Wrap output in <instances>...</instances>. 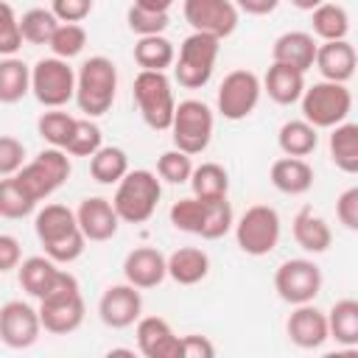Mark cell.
Segmentation results:
<instances>
[{"label":"cell","mask_w":358,"mask_h":358,"mask_svg":"<svg viewBox=\"0 0 358 358\" xmlns=\"http://www.w3.org/2000/svg\"><path fill=\"white\" fill-rule=\"evenodd\" d=\"M34 229H36V238L45 249V255L56 263H73L81 257L84 252V232L76 221V213L64 204H45L39 213H36V221H34Z\"/></svg>","instance_id":"obj_1"},{"label":"cell","mask_w":358,"mask_h":358,"mask_svg":"<svg viewBox=\"0 0 358 358\" xmlns=\"http://www.w3.org/2000/svg\"><path fill=\"white\" fill-rule=\"evenodd\" d=\"M117 95V67L106 56H90L76 76V103L87 117H101Z\"/></svg>","instance_id":"obj_2"},{"label":"cell","mask_w":358,"mask_h":358,"mask_svg":"<svg viewBox=\"0 0 358 358\" xmlns=\"http://www.w3.org/2000/svg\"><path fill=\"white\" fill-rule=\"evenodd\" d=\"M162 199V185L157 173L140 168V171H126V176L117 182V190L112 196V207L120 221L126 224H145Z\"/></svg>","instance_id":"obj_3"},{"label":"cell","mask_w":358,"mask_h":358,"mask_svg":"<svg viewBox=\"0 0 358 358\" xmlns=\"http://www.w3.org/2000/svg\"><path fill=\"white\" fill-rule=\"evenodd\" d=\"M70 157H67V151H62V148H42L31 162H25L17 173H14V179L20 182V187L39 204L42 199H48V196H53L67 179H70Z\"/></svg>","instance_id":"obj_4"},{"label":"cell","mask_w":358,"mask_h":358,"mask_svg":"<svg viewBox=\"0 0 358 358\" xmlns=\"http://www.w3.org/2000/svg\"><path fill=\"white\" fill-rule=\"evenodd\" d=\"M221 39L210 34L193 31L182 45H179V59H173V78L185 90H201L215 70Z\"/></svg>","instance_id":"obj_5"},{"label":"cell","mask_w":358,"mask_h":358,"mask_svg":"<svg viewBox=\"0 0 358 358\" xmlns=\"http://www.w3.org/2000/svg\"><path fill=\"white\" fill-rule=\"evenodd\" d=\"M131 92H134V101H137V109L145 126L154 131H168L173 120V109H176L168 76L159 70H140Z\"/></svg>","instance_id":"obj_6"},{"label":"cell","mask_w":358,"mask_h":358,"mask_svg":"<svg viewBox=\"0 0 358 358\" xmlns=\"http://www.w3.org/2000/svg\"><path fill=\"white\" fill-rule=\"evenodd\" d=\"M302 117L313 129H333L352 112V92L338 81H316L302 92Z\"/></svg>","instance_id":"obj_7"},{"label":"cell","mask_w":358,"mask_h":358,"mask_svg":"<svg viewBox=\"0 0 358 358\" xmlns=\"http://www.w3.org/2000/svg\"><path fill=\"white\" fill-rule=\"evenodd\" d=\"M213 109L204 101L187 98L179 101L173 109V120H171V137H173V148L185 151V154H201L210 140H213Z\"/></svg>","instance_id":"obj_8"},{"label":"cell","mask_w":358,"mask_h":358,"mask_svg":"<svg viewBox=\"0 0 358 358\" xmlns=\"http://www.w3.org/2000/svg\"><path fill=\"white\" fill-rule=\"evenodd\" d=\"M235 227V241L241 246V252L252 255V257H263L268 252L277 249L280 243V215L274 207L268 204H252Z\"/></svg>","instance_id":"obj_9"},{"label":"cell","mask_w":358,"mask_h":358,"mask_svg":"<svg viewBox=\"0 0 358 358\" xmlns=\"http://www.w3.org/2000/svg\"><path fill=\"white\" fill-rule=\"evenodd\" d=\"M31 92L48 109L64 106L76 95V73L67 64V59L59 56L39 59L31 67Z\"/></svg>","instance_id":"obj_10"},{"label":"cell","mask_w":358,"mask_h":358,"mask_svg":"<svg viewBox=\"0 0 358 358\" xmlns=\"http://www.w3.org/2000/svg\"><path fill=\"white\" fill-rule=\"evenodd\" d=\"M39 322L42 330L53 333V336H67L76 333L84 322V296L78 291V280L56 288L53 294L39 299Z\"/></svg>","instance_id":"obj_11"},{"label":"cell","mask_w":358,"mask_h":358,"mask_svg":"<svg viewBox=\"0 0 358 358\" xmlns=\"http://www.w3.org/2000/svg\"><path fill=\"white\" fill-rule=\"evenodd\" d=\"M274 291L288 305H305L313 302L322 291V268L313 260L291 257L277 266L274 271Z\"/></svg>","instance_id":"obj_12"},{"label":"cell","mask_w":358,"mask_h":358,"mask_svg":"<svg viewBox=\"0 0 358 358\" xmlns=\"http://www.w3.org/2000/svg\"><path fill=\"white\" fill-rule=\"evenodd\" d=\"M260 78L252 70H232L218 87V112L227 120H243L255 112L260 101Z\"/></svg>","instance_id":"obj_13"},{"label":"cell","mask_w":358,"mask_h":358,"mask_svg":"<svg viewBox=\"0 0 358 358\" xmlns=\"http://www.w3.org/2000/svg\"><path fill=\"white\" fill-rule=\"evenodd\" d=\"M39 310L22 299H11L0 308V341L11 350H28L39 341Z\"/></svg>","instance_id":"obj_14"},{"label":"cell","mask_w":358,"mask_h":358,"mask_svg":"<svg viewBox=\"0 0 358 358\" xmlns=\"http://www.w3.org/2000/svg\"><path fill=\"white\" fill-rule=\"evenodd\" d=\"M185 20L193 31L227 39L238 28V8L232 0H185Z\"/></svg>","instance_id":"obj_15"},{"label":"cell","mask_w":358,"mask_h":358,"mask_svg":"<svg viewBox=\"0 0 358 358\" xmlns=\"http://www.w3.org/2000/svg\"><path fill=\"white\" fill-rule=\"evenodd\" d=\"M17 280H20L22 291H25L28 296L42 299V296L53 294L56 288L73 282L76 277H73L70 271H62V268L56 266V260H50L48 255H45V257H42V255H34V257L20 260V266H17Z\"/></svg>","instance_id":"obj_16"},{"label":"cell","mask_w":358,"mask_h":358,"mask_svg":"<svg viewBox=\"0 0 358 358\" xmlns=\"http://www.w3.org/2000/svg\"><path fill=\"white\" fill-rule=\"evenodd\" d=\"M140 310H143V296L140 288H134L131 282L109 285L98 299V316L112 330L131 327L140 319Z\"/></svg>","instance_id":"obj_17"},{"label":"cell","mask_w":358,"mask_h":358,"mask_svg":"<svg viewBox=\"0 0 358 358\" xmlns=\"http://www.w3.org/2000/svg\"><path fill=\"white\" fill-rule=\"evenodd\" d=\"M137 350L145 358H182V341L162 316L137 319Z\"/></svg>","instance_id":"obj_18"},{"label":"cell","mask_w":358,"mask_h":358,"mask_svg":"<svg viewBox=\"0 0 358 358\" xmlns=\"http://www.w3.org/2000/svg\"><path fill=\"white\" fill-rule=\"evenodd\" d=\"M76 221H78L84 238H87V241H95V243H103V241L115 238L117 224H120V218H117L112 201L103 199V196H90V199H84V201L78 204V210H76Z\"/></svg>","instance_id":"obj_19"},{"label":"cell","mask_w":358,"mask_h":358,"mask_svg":"<svg viewBox=\"0 0 358 358\" xmlns=\"http://www.w3.org/2000/svg\"><path fill=\"white\" fill-rule=\"evenodd\" d=\"M285 333H288V338L296 347H302V350H319L330 338L327 336V316L316 305H310V302L294 305V310H291V316L285 322Z\"/></svg>","instance_id":"obj_20"},{"label":"cell","mask_w":358,"mask_h":358,"mask_svg":"<svg viewBox=\"0 0 358 358\" xmlns=\"http://www.w3.org/2000/svg\"><path fill=\"white\" fill-rule=\"evenodd\" d=\"M123 277L126 282H131L134 288H157L165 277H168V268H165V255L154 246H137L126 255L123 260Z\"/></svg>","instance_id":"obj_21"},{"label":"cell","mask_w":358,"mask_h":358,"mask_svg":"<svg viewBox=\"0 0 358 358\" xmlns=\"http://www.w3.org/2000/svg\"><path fill=\"white\" fill-rule=\"evenodd\" d=\"M313 67L322 73L324 81H338L347 84L355 73V48L347 39H333L316 45V59Z\"/></svg>","instance_id":"obj_22"},{"label":"cell","mask_w":358,"mask_h":358,"mask_svg":"<svg viewBox=\"0 0 358 358\" xmlns=\"http://www.w3.org/2000/svg\"><path fill=\"white\" fill-rule=\"evenodd\" d=\"M271 59L277 64H288L299 73H308L313 67V59H316V42H313V34H305V31H285L282 36L274 39V48H271Z\"/></svg>","instance_id":"obj_23"},{"label":"cell","mask_w":358,"mask_h":358,"mask_svg":"<svg viewBox=\"0 0 358 358\" xmlns=\"http://www.w3.org/2000/svg\"><path fill=\"white\" fill-rule=\"evenodd\" d=\"M268 176H271V185L280 193H288V196H302L313 187V168L305 162V157H280V159H274Z\"/></svg>","instance_id":"obj_24"},{"label":"cell","mask_w":358,"mask_h":358,"mask_svg":"<svg viewBox=\"0 0 358 358\" xmlns=\"http://www.w3.org/2000/svg\"><path fill=\"white\" fill-rule=\"evenodd\" d=\"M168 277L179 285H196L210 274V257L199 246H182L165 257Z\"/></svg>","instance_id":"obj_25"},{"label":"cell","mask_w":358,"mask_h":358,"mask_svg":"<svg viewBox=\"0 0 358 358\" xmlns=\"http://www.w3.org/2000/svg\"><path fill=\"white\" fill-rule=\"evenodd\" d=\"M260 87L268 92V98H271L274 103L291 106V103H296V101L302 98V92H305V73H299V70H294V67H288V64H277V62H274V64L266 70V78H263Z\"/></svg>","instance_id":"obj_26"},{"label":"cell","mask_w":358,"mask_h":358,"mask_svg":"<svg viewBox=\"0 0 358 358\" xmlns=\"http://www.w3.org/2000/svg\"><path fill=\"white\" fill-rule=\"evenodd\" d=\"M291 229H294L296 246L305 249V252H310V255H322L333 243V232H330L327 221L319 218V215H313L310 210H299L294 215V227Z\"/></svg>","instance_id":"obj_27"},{"label":"cell","mask_w":358,"mask_h":358,"mask_svg":"<svg viewBox=\"0 0 358 358\" xmlns=\"http://www.w3.org/2000/svg\"><path fill=\"white\" fill-rule=\"evenodd\" d=\"M330 159L344 173H358V123L341 120L330 131Z\"/></svg>","instance_id":"obj_28"},{"label":"cell","mask_w":358,"mask_h":358,"mask_svg":"<svg viewBox=\"0 0 358 358\" xmlns=\"http://www.w3.org/2000/svg\"><path fill=\"white\" fill-rule=\"evenodd\" d=\"M277 145L285 157H308L319 145V129H313L305 117L302 120H285L277 131Z\"/></svg>","instance_id":"obj_29"},{"label":"cell","mask_w":358,"mask_h":358,"mask_svg":"<svg viewBox=\"0 0 358 358\" xmlns=\"http://www.w3.org/2000/svg\"><path fill=\"white\" fill-rule=\"evenodd\" d=\"M31 92V67L17 56H0V103H17Z\"/></svg>","instance_id":"obj_30"},{"label":"cell","mask_w":358,"mask_h":358,"mask_svg":"<svg viewBox=\"0 0 358 358\" xmlns=\"http://www.w3.org/2000/svg\"><path fill=\"white\" fill-rule=\"evenodd\" d=\"M190 190L196 199L201 201H215V199H227L229 190V176L218 162H201L199 168L190 171Z\"/></svg>","instance_id":"obj_31"},{"label":"cell","mask_w":358,"mask_h":358,"mask_svg":"<svg viewBox=\"0 0 358 358\" xmlns=\"http://www.w3.org/2000/svg\"><path fill=\"white\" fill-rule=\"evenodd\" d=\"M176 59L173 42L165 39L162 34H151V36H140L134 45V62L140 64V70H159L165 73Z\"/></svg>","instance_id":"obj_32"},{"label":"cell","mask_w":358,"mask_h":358,"mask_svg":"<svg viewBox=\"0 0 358 358\" xmlns=\"http://www.w3.org/2000/svg\"><path fill=\"white\" fill-rule=\"evenodd\" d=\"M327 316V336L336 338L344 347L358 344V302L355 299H338Z\"/></svg>","instance_id":"obj_33"},{"label":"cell","mask_w":358,"mask_h":358,"mask_svg":"<svg viewBox=\"0 0 358 358\" xmlns=\"http://www.w3.org/2000/svg\"><path fill=\"white\" fill-rule=\"evenodd\" d=\"M310 22H313V34L322 39V42H333V39H347L350 34V14L344 6L338 3H322L310 11Z\"/></svg>","instance_id":"obj_34"},{"label":"cell","mask_w":358,"mask_h":358,"mask_svg":"<svg viewBox=\"0 0 358 358\" xmlns=\"http://www.w3.org/2000/svg\"><path fill=\"white\" fill-rule=\"evenodd\" d=\"M129 171V157L117 145H101L90 157V173L101 185H117Z\"/></svg>","instance_id":"obj_35"},{"label":"cell","mask_w":358,"mask_h":358,"mask_svg":"<svg viewBox=\"0 0 358 358\" xmlns=\"http://www.w3.org/2000/svg\"><path fill=\"white\" fill-rule=\"evenodd\" d=\"M59 20L50 8H28L22 17H20V34H22V42H31V45H48L53 31H56Z\"/></svg>","instance_id":"obj_36"},{"label":"cell","mask_w":358,"mask_h":358,"mask_svg":"<svg viewBox=\"0 0 358 358\" xmlns=\"http://www.w3.org/2000/svg\"><path fill=\"white\" fill-rule=\"evenodd\" d=\"M34 207H36V201L20 187V182L14 176L0 179V215L3 218H8V221L25 218L34 213Z\"/></svg>","instance_id":"obj_37"},{"label":"cell","mask_w":358,"mask_h":358,"mask_svg":"<svg viewBox=\"0 0 358 358\" xmlns=\"http://www.w3.org/2000/svg\"><path fill=\"white\" fill-rule=\"evenodd\" d=\"M103 145L101 126L92 123L90 117H76V126L70 131V140L64 143V151L70 157H92Z\"/></svg>","instance_id":"obj_38"},{"label":"cell","mask_w":358,"mask_h":358,"mask_svg":"<svg viewBox=\"0 0 358 358\" xmlns=\"http://www.w3.org/2000/svg\"><path fill=\"white\" fill-rule=\"evenodd\" d=\"M76 126V117L62 112V109H50V112H42L39 120H36V129H39V137L53 145V148H62L64 151V143L70 140V131Z\"/></svg>","instance_id":"obj_39"},{"label":"cell","mask_w":358,"mask_h":358,"mask_svg":"<svg viewBox=\"0 0 358 358\" xmlns=\"http://www.w3.org/2000/svg\"><path fill=\"white\" fill-rule=\"evenodd\" d=\"M48 45H50L53 56H59V59H73V56H78V53L84 50V45H87V31H84V25H78V22H59Z\"/></svg>","instance_id":"obj_40"},{"label":"cell","mask_w":358,"mask_h":358,"mask_svg":"<svg viewBox=\"0 0 358 358\" xmlns=\"http://www.w3.org/2000/svg\"><path fill=\"white\" fill-rule=\"evenodd\" d=\"M204 213H207V201L190 196V199H179L173 201L171 207V224L182 232H190V235H199L201 232V224H204Z\"/></svg>","instance_id":"obj_41"},{"label":"cell","mask_w":358,"mask_h":358,"mask_svg":"<svg viewBox=\"0 0 358 358\" xmlns=\"http://www.w3.org/2000/svg\"><path fill=\"white\" fill-rule=\"evenodd\" d=\"M232 224H235L232 204L227 199H215V201H207V213H204V224L199 235L204 241H218L232 229Z\"/></svg>","instance_id":"obj_42"},{"label":"cell","mask_w":358,"mask_h":358,"mask_svg":"<svg viewBox=\"0 0 358 358\" xmlns=\"http://www.w3.org/2000/svg\"><path fill=\"white\" fill-rule=\"evenodd\" d=\"M190 171H193L190 154H185L179 148H171V151L159 154V159H157V176H159V182L182 185V182L190 179Z\"/></svg>","instance_id":"obj_43"},{"label":"cell","mask_w":358,"mask_h":358,"mask_svg":"<svg viewBox=\"0 0 358 358\" xmlns=\"http://www.w3.org/2000/svg\"><path fill=\"white\" fill-rule=\"evenodd\" d=\"M20 48H22L20 17L8 3L0 0V56H14Z\"/></svg>","instance_id":"obj_44"},{"label":"cell","mask_w":358,"mask_h":358,"mask_svg":"<svg viewBox=\"0 0 358 358\" xmlns=\"http://www.w3.org/2000/svg\"><path fill=\"white\" fill-rule=\"evenodd\" d=\"M126 22L134 34L140 36H151V34H162L168 28V14H159V11H145V8H137L131 6L129 14H126Z\"/></svg>","instance_id":"obj_45"},{"label":"cell","mask_w":358,"mask_h":358,"mask_svg":"<svg viewBox=\"0 0 358 358\" xmlns=\"http://www.w3.org/2000/svg\"><path fill=\"white\" fill-rule=\"evenodd\" d=\"M22 165H25V145L11 134H0V176H14Z\"/></svg>","instance_id":"obj_46"},{"label":"cell","mask_w":358,"mask_h":358,"mask_svg":"<svg viewBox=\"0 0 358 358\" xmlns=\"http://www.w3.org/2000/svg\"><path fill=\"white\" fill-rule=\"evenodd\" d=\"M50 11L59 22H81L92 11V0H50Z\"/></svg>","instance_id":"obj_47"},{"label":"cell","mask_w":358,"mask_h":358,"mask_svg":"<svg viewBox=\"0 0 358 358\" xmlns=\"http://www.w3.org/2000/svg\"><path fill=\"white\" fill-rule=\"evenodd\" d=\"M336 218L350 229L358 232V187H347L336 199Z\"/></svg>","instance_id":"obj_48"},{"label":"cell","mask_w":358,"mask_h":358,"mask_svg":"<svg viewBox=\"0 0 358 358\" xmlns=\"http://www.w3.org/2000/svg\"><path fill=\"white\" fill-rule=\"evenodd\" d=\"M20 260H22V246H20V241H17L14 235H6V232H3V235H0V274L17 268Z\"/></svg>","instance_id":"obj_49"},{"label":"cell","mask_w":358,"mask_h":358,"mask_svg":"<svg viewBox=\"0 0 358 358\" xmlns=\"http://www.w3.org/2000/svg\"><path fill=\"white\" fill-rule=\"evenodd\" d=\"M182 358H213L215 355V347L207 336H182Z\"/></svg>","instance_id":"obj_50"},{"label":"cell","mask_w":358,"mask_h":358,"mask_svg":"<svg viewBox=\"0 0 358 358\" xmlns=\"http://www.w3.org/2000/svg\"><path fill=\"white\" fill-rule=\"evenodd\" d=\"M277 6H280V0H235L238 11H246V14H255V17L271 14Z\"/></svg>","instance_id":"obj_51"},{"label":"cell","mask_w":358,"mask_h":358,"mask_svg":"<svg viewBox=\"0 0 358 358\" xmlns=\"http://www.w3.org/2000/svg\"><path fill=\"white\" fill-rule=\"evenodd\" d=\"M131 6L145 8V11H159V14H168V8L173 6V0H134Z\"/></svg>","instance_id":"obj_52"},{"label":"cell","mask_w":358,"mask_h":358,"mask_svg":"<svg viewBox=\"0 0 358 358\" xmlns=\"http://www.w3.org/2000/svg\"><path fill=\"white\" fill-rule=\"evenodd\" d=\"M291 3H294L296 8H302V11H313V8H316V6H322L324 0H291Z\"/></svg>","instance_id":"obj_53"}]
</instances>
